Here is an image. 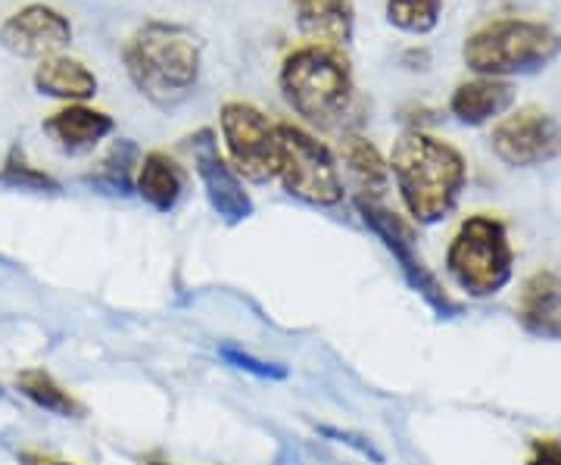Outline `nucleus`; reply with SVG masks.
I'll list each match as a JSON object with an SVG mask.
<instances>
[{"mask_svg": "<svg viewBox=\"0 0 561 465\" xmlns=\"http://www.w3.org/2000/svg\"><path fill=\"white\" fill-rule=\"evenodd\" d=\"M122 60L144 101L175 110L197 91L203 50L191 29L175 22H147L125 41Z\"/></svg>", "mask_w": 561, "mask_h": 465, "instance_id": "1", "label": "nucleus"}, {"mask_svg": "<svg viewBox=\"0 0 561 465\" xmlns=\"http://www.w3.org/2000/svg\"><path fill=\"white\" fill-rule=\"evenodd\" d=\"M387 166L409 216L421 225L446 219L456 209L468 179L459 150L424 132H405L393 144Z\"/></svg>", "mask_w": 561, "mask_h": 465, "instance_id": "2", "label": "nucleus"}, {"mask_svg": "<svg viewBox=\"0 0 561 465\" xmlns=\"http://www.w3.org/2000/svg\"><path fill=\"white\" fill-rule=\"evenodd\" d=\"M278 88L287 106L319 128H337L356 101L353 63L331 44L294 47L280 63Z\"/></svg>", "mask_w": 561, "mask_h": 465, "instance_id": "3", "label": "nucleus"}, {"mask_svg": "<svg viewBox=\"0 0 561 465\" xmlns=\"http://www.w3.org/2000/svg\"><path fill=\"white\" fill-rule=\"evenodd\" d=\"M561 54V35L534 20H493L465 41V66L481 79H508L540 72Z\"/></svg>", "mask_w": 561, "mask_h": 465, "instance_id": "4", "label": "nucleus"}, {"mask_svg": "<svg viewBox=\"0 0 561 465\" xmlns=\"http://www.w3.org/2000/svg\"><path fill=\"white\" fill-rule=\"evenodd\" d=\"M512 243L508 231L493 216H468L446 250V269L461 291L471 297H490L512 279Z\"/></svg>", "mask_w": 561, "mask_h": 465, "instance_id": "5", "label": "nucleus"}, {"mask_svg": "<svg viewBox=\"0 0 561 465\" xmlns=\"http://www.w3.org/2000/svg\"><path fill=\"white\" fill-rule=\"evenodd\" d=\"M278 179L284 191L309 206H337L343 201V179L334 154L300 125L280 122Z\"/></svg>", "mask_w": 561, "mask_h": 465, "instance_id": "6", "label": "nucleus"}, {"mask_svg": "<svg viewBox=\"0 0 561 465\" xmlns=\"http://www.w3.org/2000/svg\"><path fill=\"white\" fill-rule=\"evenodd\" d=\"M221 141L231 169L253 184L278 179V132L262 116L260 106L247 101H228L219 113Z\"/></svg>", "mask_w": 561, "mask_h": 465, "instance_id": "7", "label": "nucleus"}, {"mask_svg": "<svg viewBox=\"0 0 561 465\" xmlns=\"http://www.w3.org/2000/svg\"><path fill=\"white\" fill-rule=\"evenodd\" d=\"M490 144L505 166H542L561 154V122L540 106H522L493 128Z\"/></svg>", "mask_w": 561, "mask_h": 465, "instance_id": "8", "label": "nucleus"}, {"mask_svg": "<svg viewBox=\"0 0 561 465\" xmlns=\"http://www.w3.org/2000/svg\"><path fill=\"white\" fill-rule=\"evenodd\" d=\"M191 154H194V166L201 175L206 201L216 209L221 223L238 225L253 216V197L247 194L243 179L231 169V162L221 157L219 144L213 138L209 128L197 132L191 138Z\"/></svg>", "mask_w": 561, "mask_h": 465, "instance_id": "9", "label": "nucleus"}, {"mask_svg": "<svg viewBox=\"0 0 561 465\" xmlns=\"http://www.w3.org/2000/svg\"><path fill=\"white\" fill-rule=\"evenodd\" d=\"M356 209H359L362 223L368 225V228L381 238L383 247L397 257L402 275L409 279V284L419 291L421 297H424L431 306H437L440 313L453 309V304H449V297L440 291L437 279L427 272V265L421 263V257L415 253V243H412V231H409V225L402 223L397 213L383 209V206H378L375 201H368V197H359V201H356Z\"/></svg>", "mask_w": 561, "mask_h": 465, "instance_id": "10", "label": "nucleus"}, {"mask_svg": "<svg viewBox=\"0 0 561 465\" xmlns=\"http://www.w3.org/2000/svg\"><path fill=\"white\" fill-rule=\"evenodd\" d=\"M72 41V22L47 3H28L0 25V44L25 60L57 57Z\"/></svg>", "mask_w": 561, "mask_h": 465, "instance_id": "11", "label": "nucleus"}, {"mask_svg": "<svg viewBox=\"0 0 561 465\" xmlns=\"http://www.w3.org/2000/svg\"><path fill=\"white\" fill-rule=\"evenodd\" d=\"M41 128L57 150L79 157V154H91L106 135H113L116 122L110 113L94 110L88 103H66L62 110L41 122Z\"/></svg>", "mask_w": 561, "mask_h": 465, "instance_id": "12", "label": "nucleus"}, {"mask_svg": "<svg viewBox=\"0 0 561 465\" xmlns=\"http://www.w3.org/2000/svg\"><path fill=\"white\" fill-rule=\"evenodd\" d=\"M297 29L309 44H331L346 47L356 32V10L353 0H290Z\"/></svg>", "mask_w": 561, "mask_h": 465, "instance_id": "13", "label": "nucleus"}, {"mask_svg": "<svg viewBox=\"0 0 561 465\" xmlns=\"http://www.w3.org/2000/svg\"><path fill=\"white\" fill-rule=\"evenodd\" d=\"M35 88L44 98H54L62 103H84L91 101L101 88L98 76L81 60H72L66 54L47 57L35 69Z\"/></svg>", "mask_w": 561, "mask_h": 465, "instance_id": "14", "label": "nucleus"}, {"mask_svg": "<svg viewBox=\"0 0 561 465\" xmlns=\"http://www.w3.org/2000/svg\"><path fill=\"white\" fill-rule=\"evenodd\" d=\"M184 188H187V175L169 154L153 150L140 157L138 175H135V191L140 194V201L150 203L160 213H169L184 197Z\"/></svg>", "mask_w": 561, "mask_h": 465, "instance_id": "15", "label": "nucleus"}, {"mask_svg": "<svg viewBox=\"0 0 561 465\" xmlns=\"http://www.w3.org/2000/svg\"><path fill=\"white\" fill-rule=\"evenodd\" d=\"M515 101V88L502 79H471L461 81L449 98V110L461 125H483Z\"/></svg>", "mask_w": 561, "mask_h": 465, "instance_id": "16", "label": "nucleus"}, {"mask_svg": "<svg viewBox=\"0 0 561 465\" xmlns=\"http://www.w3.org/2000/svg\"><path fill=\"white\" fill-rule=\"evenodd\" d=\"M522 322L537 334H559L561 338V279L552 272H537L524 284L518 300Z\"/></svg>", "mask_w": 561, "mask_h": 465, "instance_id": "17", "label": "nucleus"}, {"mask_svg": "<svg viewBox=\"0 0 561 465\" xmlns=\"http://www.w3.org/2000/svg\"><path fill=\"white\" fill-rule=\"evenodd\" d=\"M341 154L343 162H346V172L353 175V182L359 184L362 197L375 201L390 188V166L368 138H359V135L343 138Z\"/></svg>", "mask_w": 561, "mask_h": 465, "instance_id": "18", "label": "nucleus"}, {"mask_svg": "<svg viewBox=\"0 0 561 465\" xmlns=\"http://www.w3.org/2000/svg\"><path fill=\"white\" fill-rule=\"evenodd\" d=\"M16 387L25 400L44 409V412H54L60 419H81L84 416V406L66 390V387L44 368H25L16 375Z\"/></svg>", "mask_w": 561, "mask_h": 465, "instance_id": "19", "label": "nucleus"}, {"mask_svg": "<svg viewBox=\"0 0 561 465\" xmlns=\"http://www.w3.org/2000/svg\"><path fill=\"white\" fill-rule=\"evenodd\" d=\"M138 147L131 141H116L113 150L101 160V166L88 175V182H94L110 194H128L135 188L138 175Z\"/></svg>", "mask_w": 561, "mask_h": 465, "instance_id": "20", "label": "nucleus"}, {"mask_svg": "<svg viewBox=\"0 0 561 465\" xmlns=\"http://www.w3.org/2000/svg\"><path fill=\"white\" fill-rule=\"evenodd\" d=\"M387 22L405 35H431L440 25L443 0H387Z\"/></svg>", "mask_w": 561, "mask_h": 465, "instance_id": "21", "label": "nucleus"}, {"mask_svg": "<svg viewBox=\"0 0 561 465\" xmlns=\"http://www.w3.org/2000/svg\"><path fill=\"white\" fill-rule=\"evenodd\" d=\"M0 182L10 184V188H20V191H57L60 188L47 172L35 169L32 162H25L22 157H10V160L3 162Z\"/></svg>", "mask_w": 561, "mask_h": 465, "instance_id": "22", "label": "nucleus"}, {"mask_svg": "<svg viewBox=\"0 0 561 465\" xmlns=\"http://www.w3.org/2000/svg\"><path fill=\"white\" fill-rule=\"evenodd\" d=\"M221 353H225V360H228V363H234L238 368H247V372H253V375H260V378H284V375H287V368H284V365L253 360L250 353H241V350H234V347H225Z\"/></svg>", "mask_w": 561, "mask_h": 465, "instance_id": "23", "label": "nucleus"}, {"mask_svg": "<svg viewBox=\"0 0 561 465\" xmlns=\"http://www.w3.org/2000/svg\"><path fill=\"white\" fill-rule=\"evenodd\" d=\"M527 465H561V444L559 441H537L534 444V453H530V460Z\"/></svg>", "mask_w": 561, "mask_h": 465, "instance_id": "24", "label": "nucleus"}, {"mask_svg": "<svg viewBox=\"0 0 561 465\" xmlns=\"http://www.w3.org/2000/svg\"><path fill=\"white\" fill-rule=\"evenodd\" d=\"M20 463L22 465H72V463H60V460H50V456H41V453H22Z\"/></svg>", "mask_w": 561, "mask_h": 465, "instance_id": "25", "label": "nucleus"}, {"mask_svg": "<svg viewBox=\"0 0 561 465\" xmlns=\"http://www.w3.org/2000/svg\"><path fill=\"white\" fill-rule=\"evenodd\" d=\"M150 465H169V463H150Z\"/></svg>", "mask_w": 561, "mask_h": 465, "instance_id": "26", "label": "nucleus"}]
</instances>
